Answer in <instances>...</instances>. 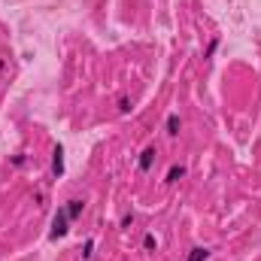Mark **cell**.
Wrapping results in <instances>:
<instances>
[{"mask_svg": "<svg viewBox=\"0 0 261 261\" xmlns=\"http://www.w3.org/2000/svg\"><path fill=\"white\" fill-rule=\"evenodd\" d=\"M207 258H210V249H204V246L192 249V255H189V261H207Z\"/></svg>", "mask_w": 261, "mask_h": 261, "instance_id": "6", "label": "cell"}, {"mask_svg": "<svg viewBox=\"0 0 261 261\" xmlns=\"http://www.w3.org/2000/svg\"><path fill=\"white\" fill-rule=\"evenodd\" d=\"M92 249H95V240H89V243H85V249H82V255H85V258H92Z\"/></svg>", "mask_w": 261, "mask_h": 261, "instance_id": "8", "label": "cell"}, {"mask_svg": "<svg viewBox=\"0 0 261 261\" xmlns=\"http://www.w3.org/2000/svg\"><path fill=\"white\" fill-rule=\"evenodd\" d=\"M119 110H122V113H128V110H131V101H128V98H122V101H119Z\"/></svg>", "mask_w": 261, "mask_h": 261, "instance_id": "9", "label": "cell"}, {"mask_svg": "<svg viewBox=\"0 0 261 261\" xmlns=\"http://www.w3.org/2000/svg\"><path fill=\"white\" fill-rule=\"evenodd\" d=\"M143 246H146V249H155V237H152V234H146V240H143Z\"/></svg>", "mask_w": 261, "mask_h": 261, "instance_id": "10", "label": "cell"}, {"mask_svg": "<svg viewBox=\"0 0 261 261\" xmlns=\"http://www.w3.org/2000/svg\"><path fill=\"white\" fill-rule=\"evenodd\" d=\"M67 222H70V216H67V210H58V216L52 219V231H49V237H52V240H58V237H64V234H67Z\"/></svg>", "mask_w": 261, "mask_h": 261, "instance_id": "1", "label": "cell"}, {"mask_svg": "<svg viewBox=\"0 0 261 261\" xmlns=\"http://www.w3.org/2000/svg\"><path fill=\"white\" fill-rule=\"evenodd\" d=\"M167 134H170V137L180 134V116H167Z\"/></svg>", "mask_w": 261, "mask_h": 261, "instance_id": "5", "label": "cell"}, {"mask_svg": "<svg viewBox=\"0 0 261 261\" xmlns=\"http://www.w3.org/2000/svg\"><path fill=\"white\" fill-rule=\"evenodd\" d=\"M82 207H85L82 201H67V216H70V219H79V213H82Z\"/></svg>", "mask_w": 261, "mask_h": 261, "instance_id": "4", "label": "cell"}, {"mask_svg": "<svg viewBox=\"0 0 261 261\" xmlns=\"http://www.w3.org/2000/svg\"><path fill=\"white\" fill-rule=\"evenodd\" d=\"M183 177H186V167H170L167 183H177V180H183Z\"/></svg>", "mask_w": 261, "mask_h": 261, "instance_id": "7", "label": "cell"}, {"mask_svg": "<svg viewBox=\"0 0 261 261\" xmlns=\"http://www.w3.org/2000/svg\"><path fill=\"white\" fill-rule=\"evenodd\" d=\"M52 173H55V177H61V173H64V149L61 146L52 149Z\"/></svg>", "mask_w": 261, "mask_h": 261, "instance_id": "2", "label": "cell"}, {"mask_svg": "<svg viewBox=\"0 0 261 261\" xmlns=\"http://www.w3.org/2000/svg\"><path fill=\"white\" fill-rule=\"evenodd\" d=\"M155 155H158V152H155V149L149 146V149H146V152L140 155V170H149V167L155 164Z\"/></svg>", "mask_w": 261, "mask_h": 261, "instance_id": "3", "label": "cell"}]
</instances>
